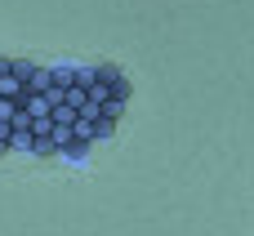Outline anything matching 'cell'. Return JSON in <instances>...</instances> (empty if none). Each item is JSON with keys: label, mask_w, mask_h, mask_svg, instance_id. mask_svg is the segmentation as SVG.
Instances as JSON below:
<instances>
[{"label": "cell", "mask_w": 254, "mask_h": 236, "mask_svg": "<svg viewBox=\"0 0 254 236\" xmlns=\"http://www.w3.org/2000/svg\"><path fill=\"white\" fill-rule=\"evenodd\" d=\"M9 147H13V152H31V147H36V134H31V129H13Z\"/></svg>", "instance_id": "3"}, {"label": "cell", "mask_w": 254, "mask_h": 236, "mask_svg": "<svg viewBox=\"0 0 254 236\" xmlns=\"http://www.w3.org/2000/svg\"><path fill=\"white\" fill-rule=\"evenodd\" d=\"M121 112H125V98H116V94H112V98L103 103V116H107V120H121Z\"/></svg>", "instance_id": "4"}, {"label": "cell", "mask_w": 254, "mask_h": 236, "mask_svg": "<svg viewBox=\"0 0 254 236\" xmlns=\"http://www.w3.org/2000/svg\"><path fill=\"white\" fill-rule=\"evenodd\" d=\"M9 138H13V120H0V143L9 147Z\"/></svg>", "instance_id": "5"}, {"label": "cell", "mask_w": 254, "mask_h": 236, "mask_svg": "<svg viewBox=\"0 0 254 236\" xmlns=\"http://www.w3.org/2000/svg\"><path fill=\"white\" fill-rule=\"evenodd\" d=\"M22 94H27L22 76H18V71H4V76H0V98H18V103H22Z\"/></svg>", "instance_id": "2"}, {"label": "cell", "mask_w": 254, "mask_h": 236, "mask_svg": "<svg viewBox=\"0 0 254 236\" xmlns=\"http://www.w3.org/2000/svg\"><path fill=\"white\" fill-rule=\"evenodd\" d=\"M13 71L22 76L27 94H49V89H54V67H40V62H13Z\"/></svg>", "instance_id": "1"}]
</instances>
